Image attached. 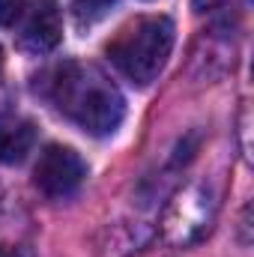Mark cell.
Returning a JSON list of instances; mask_svg holds the SVG:
<instances>
[{
  "mask_svg": "<svg viewBox=\"0 0 254 257\" xmlns=\"http://www.w3.org/2000/svg\"><path fill=\"white\" fill-rule=\"evenodd\" d=\"M111 3H114V0H72L75 15H78L81 21H96V18H99Z\"/></svg>",
  "mask_w": 254,
  "mask_h": 257,
  "instance_id": "obj_6",
  "label": "cell"
},
{
  "mask_svg": "<svg viewBox=\"0 0 254 257\" xmlns=\"http://www.w3.org/2000/svg\"><path fill=\"white\" fill-rule=\"evenodd\" d=\"M84 177H87V162L72 147H63V144H48L33 168L36 189L51 200H63L69 194H75Z\"/></svg>",
  "mask_w": 254,
  "mask_h": 257,
  "instance_id": "obj_3",
  "label": "cell"
},
{
  "mask_svg": "<svg viewBox=\"0 0 254 257\" xmlns=\"http://www.w3.org/2000/svg\"><path fill=\"white\" fill-rule=\"evenodd\" d=\"M36 144V126L18 114H0V165H18Z\"/></svg>",
  "mask_w": 254,
  "mask_h": 257,
  "instance_id": "obj_5",
  "label": "cell"
},
{
  "mask_svg": "<svg viewBox=\"0 0 254 257\" xmlns=\"http://www.w3.org/2000/svg\"><path fill=\"white\" fill-rule=\"evenodd\" d=\"M42 90L66 120L96 138L114 135L126 117V102L120 90L99 66L75 60L54 66L45 75Z\"/></svg>",
  "mask_w": 254,
  "mask_h": 257,
  "instance_id": "obj_1",
  "label": "cell"
},
{
  "mask_svg": "<svg viewBox=\"0 0 254 257\" xmlns=\"http://www.w3.org/2000/svg\"><path fill=\"white\" fill-rule=\"evenodd\" d=\"M63 39V15L57 0H30L18 42L30 54H48Z\"/></svg>",
  "mask_w": 254,
  "mask_h": 257,
  "instance_id": "obj_4",
  "label": "cell"
},
{
  "mask_svg": "<svg viewBox=\"0 0 254 257\" xmlns=\"http://www.w3.org/2000/svg\"><path fill=\"white\" fill-rule=\"evenodd\" d=\"M174 48V21L168 15H138L126 21L108 42V57L132 84L159 78Z\"/></svg>",
  "mask_w": 254,
  "mask_h": 257,
  "instance_id": "obj_2",
  "label": "cell"
},
{
  "mask_svg": "<svg viewBox=\"0 0 254 257\" xmlns=\"http://www.w3.org/2000/svg\"><path fill=\"white\" fill-rule=\"evenodd\" d=\"M24 0H0V27H9L21 18Z\"/></svg>",
  "mask_w": 254,
  "mask_h": 257,
  "instance_id": "obj_7",
  "label": "cell"
},
{
  "mask_svg": "<svg viewBox=\"0 0 254 257\" xmlns=\"http://www.w3.org/2000/svg\"><path fill=\"white\" fill-rule=\"evenodd\" d=\"M0 66H3V51H0Z\"/></svg>",
  "mask_w": 254,
  "mask_h": 257,
  "instance_id": "obj_10",
  "label": "cell"
},
{
  "mask_svg": "<svg viewBox=\"0 0 254 257\" xmlns=\"http://www.w3.org/2000/svg\"><path fill=\"white\" fill-rule=\"evenodd\" d=\"M0 257H18L12 248H6V245H0Z\"/></svg>",
  "mask_w": 254,
  "mask_h": 257,
  "instance_id": "obj_9",
  "label": "cell"
},
{
  "mask_svg": "<svg viewBox=\"0 0 254 257\" xmlns=\"http://www.w3.org/2000/svg\"><path fill=\"white\" fill-rule=\"evenodd\" d=\"M218 0H191V6L197 9V12H203V9H209V6H215Z\"/></svg>",
  "mask_w": 254,
  "mask_h": 257,
  "instance_id": "obj_8",
  "label": "cell"
}]
</instances>
